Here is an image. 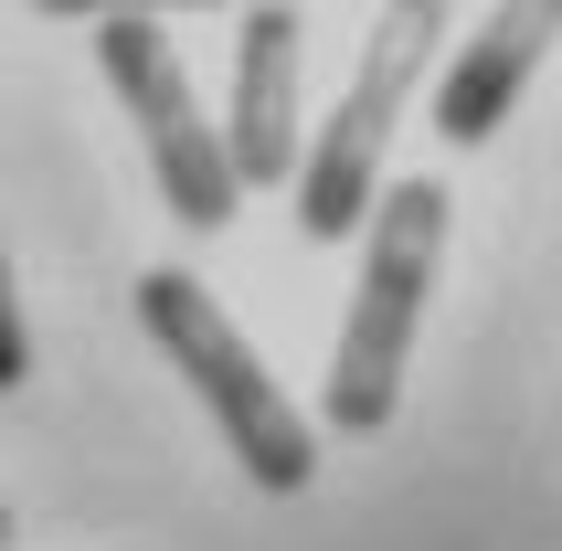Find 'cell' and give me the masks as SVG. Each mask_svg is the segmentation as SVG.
I'll return each instance as SVG.
<instances>
[{"mask_svg": "<svg viewBox=\"0 0 562 551\" xmlns=\"http://www.w3.org/2000/svg\"><path fill=\"white\" fill-rule=\"evenodd\" d=\"M436 266H446V191H436V181H393V191H372L361 286H350L340 350H329V393H318V414H329L340 435H382V425H393Z\"/></svg>", "mask_w": 562, "mask_h": 551, "instance_id": "obj_1", "label": "cell"}, {"mask_svg": "<svg viewBox=\"0 0 562 551\" xmlns=\"http://www.w3.org/2000/svg\"><path fill=\"white\" fill-rule=\"evenodd\" d=\"M32 382V329H22V297H11V255H0V393Z\"/></svg>", "mask_w": 562, "mask_h": 551, "instance_id": "obj_7", "label": "cell"}, {"mask_svg": "<svg viewBox=\"0 0 562 551\" xmlns=\"http://www.w3.org/2000/svg\"><path fill=\"white\" fill-rule=\"evenodd\" d=\"M138 318H149V339L181 361V382L213 403L223 446L245 457L255 488H277V498L308 488V477H318V425L277 393V371L245 350V329L213 307V286H202V276H181V266H149V276H138Z\"/></svg>", "mask_w": 562, "mask_h": 551, "instance_id": "obj_2", "label": "cell"}, {"mask_svg": "<svg viewBox=\"0 0 562 551\" xmlns=\"http://www.w3.org/2000/svg\"><path fill=\"white\" fill-rule=\"evenodd\" d=\"M297 32H308L297 11H245L234 22V117L213 127L234 191L297 181Z\"/></svg>", "mask_w": 562, "mask_h": 551, "instance_id": "obj_5", "label": "cell"}, {"mask_svg": "<svg viewBox=\"0 0 562 551\" xmlns=\"http://www.w3.org/2000/svg\"><path fill=\"white\" fill-rule=\"evenodd\" d=\"M0 541H11V509H0Z\"/></svg>", "mask_w": 562, "mask_h": 551, "instance_id": "obj_8", "label": "cell"}, {"mask_svg": "<svg viewBox=\"0 0 562 551\" xmlns=\"http://www.w3.org/2000/svg\"><path fill=\"white\" fill-rule=\"evenodd\" d=\"M95 54H106V86L127 95V117L149 138V170H159V191H170V213H181L191 234H223L245 191L223 170L213 117L191 106V75H181V54H170V32H159L149 11H106V22H95Z\"/></svg>", "mask_w": 562, "mask_h": 551, "instance_id": "obj_4", "label": "cell"}, {"mask_svg": "<svg viewBox=\"0 0 562 551\" xmlns=\"http://www.w3.org/2000/svg\"><path fill=\"white\" fill-rule=\"evenodd\" d=\"M446 11H382L372 22V54H361V75H350L340 117L318 127V149L297 159V223H308V245H350V223H372V181H382V149H393V117H404L414 75H425V54H436Z\"/></svg>", "mask_w": 562, "mask_h": 551, "instance_id": "obj_3", "label": "cell"}, {"mask_svg": "<svg viewBox=\"0 0 562 551\" xmlns=\"http://www.w3.org/2000/svg\"><path fill=\"white\" fill-rule=\"evenodd\" d=\"M552 32H562V0H509V11H488V22L468 32V54L436 75V138L446 149L499 138V117L520 106V86H531V64L552 54Z\"/></svg>", "mask_w": 562, "mask_h": 551, "instance_id": "obj_6", "label": "cell"}]
</instances>
